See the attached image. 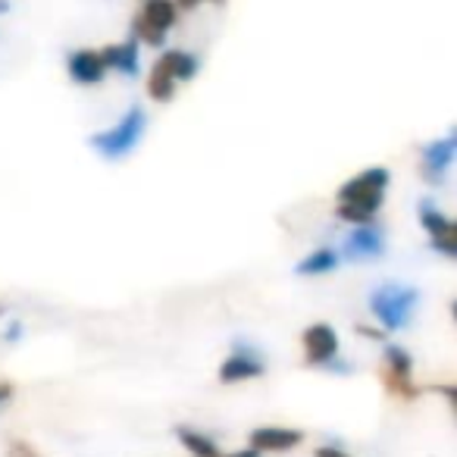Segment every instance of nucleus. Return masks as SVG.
I'll list each match as a JSON object with an SVG mask.
<instances>
[{"label": "nucleus", "mask_w": 457, "mask_h": 457, "mask_svg": "<svg viewBox=\"0 0 457 457\" xmlns=\"http://www.w3.org/2000/svg\"><path fill=\"white\" fill-rule=\"evenodd\" d=\"M220 457H261L254 448H245V451H236V454H220Z\"/></svg>", "instance_id": "4be33fe9"}, {"label": "nucleus", "mask_w": 457, "mask_h": 457, "mask_svg": "<svg viewBox=\"0 0 457 457\" xmlns=\"http://www.w3.org/2000/svg\"><path fill=\"white\" fill-rule=\"evenodd\" d=\"M172 4L182 10H195V7H201V4H207V0H172ZM210 4H220V0H210Z\"/></svg>", "instance_id": "6ab92c4d"}, {"label": "nucleus", "mask_w": 457, "mask_h": 457, "mask_svg": "<svg viewBox=\"0 0 457 457\" xmlns=\"http://www.w3.org/2000/svg\"><path fill=\"white\" fill-rule=\"evenodd\" d=\"M176 13H179V7L172 0H145V10H141L132 22L135 38L151 47H163L166 32L176 26Z\"/></svg>", "instance_id": "20e7f679"}, {"label": "nucleus", "mask_w": 457, "mask_h": 457, "mask_svg": "<svg viewBox=\"0 0 457 457\" xmlns=\"http://www.w3.org/2000/svg\"><path fill=\"white\" fill-rule=\"evenodd\" d=\"M160 70H166V76L172 79V82H188V79H195L197 72V57L188 51H163L157 60Z\"/></svg>", "instance_id": "ddd939ff"}, {"label": "nucleus", "mask_w": 457, "mask_h": 457, "mask_svg": "<svg viewBox=\"0 0 457 457\" xmlns=\"http://www.w3.org/2000/svg\"><path fill=\"white\" fill-rule=\"evenodd\" d=\"M10 451H13V457H35V451H29V448H26V445H22V442H16L13 448H10Z\"/></svg>", "instance_id": "412c9836"}, {"label": "nucleus", "mask_w": 457, "mask_h": 457, "mask_svg": "<svg viewBox=\"0 0 457 457\" xmlns=\"http://www.w3.org/2000/svg\"><path fill=\"white\" fill-rule=\"evenodd\" d=\"M4 10H7V0H0V13H4Z\"/></svg>", "instance_id": "5701e85b"}, {"label": "nucleus", "mask_w": 457, "mask_h": 457, "mask_svg": "<svg viewBox=\"0 0 457 457\" xmlns=\"http://www.w3.org/2000/svg\"><path fill=\"white\" fill-rule=\"evenodd\" d=\"M66 70H70V79L76 85H97V82H104V76H107V66H104V60H101V51L70 54Z\"/></svg>", "instance_id": "9b49d317"}, {"label": "nucleus", "mask_w": 457, "mask_h": 457, "mask_svg": "<svg viewBox=\"0 0 457 457\" xmlns=\"http://www.w3.org/2000/svg\"><path fill=\"white\" fill-rule=\"evenodd\" d=\"M454 151H457V135H445V138H438L423 147V179L426 182H436V185L442 182L451 160H454Z\"/></svg>", "instance_id": "6e6552de"}, {"label": "nucleus", "mask_w": 457, "mask_h": 457, "mask_svg": "<svg viewBox=\"0 0 457 457\" xmlns=\"http://www.w3.org/2000/svg\"><path fill=\"white\" fill-rule=\"evenodd\" d=\"M10 398H13V386H10V382H0V404H7Z\"/></svg>", "instance_id": "aec40b11"}, {"label": "nucleus", "mask_w": 457, "mask_h": 457, "mask_svg": "<svg viewBox=\"0 0 457 457\" xmlns=\"http://www.w3.org/2000/svg\"><path fill=\"white\" fill-rule=\"evenodd\" d=\"M257 376H263V361L248 348H236L220 367V382H226V386L228 382L257 379Z\"/></svg>", "instance_id": "1a4fd4ad"}, {"label": "nucleus", "mask_w": 457, "mask_h": 457, "mask_svg": "<svg viewBox=\"0 0 457 457\" xmlns=\"http://www.w3.org/2000/svg\"><path fill=\"white\" fill-rule=\"evenodd\" d=\"M101 60L107 70H116V72H122V76H135V72H138V47H135V38L122 41V45L104 47Z\"/></svg>", "instance_id": "f8f14e48"}, {"label": "nucleus", "mask_w": 457, "mask_h": 457, "mask_svg": "<svg viewBox=\"0 0 457 457\" xmlns=\"http://www.w3.org/2000/svg\"><path fill=\"white\" fill-rule=\"evenodd\" d=\"M176 436H179V442H182L185 448H188L195 457H220V454H222V451H220V445H216L213 438H210V436H204V432L188 429V426H179V429H176Z\"/></svg>", "instance_id": "4468645a"}, {"label": "nucleus", "mask_w": 457, "mask_h": 457, "mask_svg": "<svg viewBox=\"0 0 457 457\" xmlns=\"http://www.w3.org/2000/svg\"><path fill=\"white\" fill-rule=\"evenodd\" d=\"M338 267V254L332 248H317L313 254H307L304 261L298 263L301 276H326Z\"/></svg>", "instance_id": "2eb2a0df"}, {"label": "nucleus", "mask_w": 457, "mask_h": 457, "mask_svg": "<svg viewBox=\"0 0 457 457\" xmlns=\"http://www.w3.org/2000/svg\"><path fill=\"white\" fill-rule=\"evenodd\" d=\"M0 313H4V307H0Z\"/></svg>", "instance_id": "b1692460"}, {"label": "nucleus", "mask_w": 457, "mask_h": 457, "mask_svg": "<svg viewBox=\"0 0 457 457\" xmlns=\"http://www.w3.org/2000/svg\"><path fill=\"white\" fill-rule=\"evenodd\" d=\"M304 442V432L288 429V426H261L251 432V448L261 451H292Z\"/></svg>", "instance_id": "9d476101"}, {"label": "nucleus", "mask_w": 457, "mask_h": 457, "mask_svg": "<svg viewBox=\"0 0 457 457\" xmlns=\"http://www.w3.org/2000/svg\"><path fill=\"white\" fill-rule=\"evenodd\" d=\"M386 251V238H382L379 228L370 222V226H354L345 236V254L351 261H376Z\"/></svg>", "instance_id": "0eeeda50"}, {"label": "nucleus", "mask_w": 457, "mask_h": 457, "mask_svg": "<svg viewBox=\"0 0 457 457\" xmlns=\"http://www.w3.org/2000/svg\"><path fill=\"white\" fill-rule=\"evenodd\" d=\"M420 222L423 228L429 232L432 238V248L445 257H457V242H454V222L451 216H445L442 210L436 207L432 201H423L420 204Z\"/></svg>", "instance_id": "39448f33"}, {"label": "nucleus", "mask_w": 457, "mask_h": 457, "mask_svg": "<svg viewBox=\"0 0 457 457\" xmlns=\"http://www.w3.org/2000/svg\"><path fill=\"white\" fill-rule=\"evenodd\" d=\"M388 182H392V176H388L386 166H373V170L357 172L354 179H348L338 188L336 216L351 222V226H370L376 220V213H379L382 195H386Z\"/></svg>", "instance_id": "f257e3e1"}, {"label": "nucleus", "mask_w": 457, "mask_h": 457, "mask_svg": "<svg viewBox=\"0 0 457 457\" xmlns=\"http://www.w3.org/2000/svg\"><path fill=\"white\" fill-rule=\"evenodd\" d=\"M145 126H147L145 110H141V107H129L126 113H122V120L116 122L113 129L91 135V147H95L101 157L120 160V157H126V154L135 151V145H138L141 135H145Z\"/></svg>", "instance_id": "f03ea898"}, {"label": "nucleus", "mask_w": 457, "mask_h": 457, "mask_svg": "<svg viewBox=\"0 0 457 457\" xmlns=\"http://www.w3.org/2000/svg\"><path fill=\"white\" fill-rule=\"evenodd\" d=\"M172 91H176V82H172V79L166 76V70H160V66L154 63L151 79H147V95H151L154 101L166 104L172 97Z\"/></svg>", "instance_id": "dca6fc26"}, {"label": "nucleus", "mask_w": 457, "mask_h": 457, "mask_svg": "<svg viewBox=\"0 0 457 457\" xmlns=\"http://www.w3.org/2000/svg\"><path fill=\"white\" fill-rule=\"evenodd\" d=\"M417 301H420L417 288L382 286L370 295V311H373V317L379 320L382 329H404L413 307H417Z\"/></svg>", "instance_id": "7ed1b4c3"}, {"label": "nucleus", "mask_w": 457, "mask_h": 457, "mask_svg": "<svg viewBox=\"0 0 457 457\" xmlns=\"http://www.w3.org/2000/svg\"><path fill=\"white\" fill-rule=\"evenodd\" d=\"M386 373L392 376H411L413 373V361L401 345H386Z\"/></svg>", "instance_id": "f3484780"}, {"label": "nucleus", "mask_w": 457, "mask_h": 457, "mask_svg": "<svg viewBox=\"0 0 457 457\" xmlns=\"http://www.w3.org/2000/svg\"><path fill=\"white\" fill-rule=\"evenodd\" d=\"M301 345H304V361L313 367H326L338 357V332L329 323H313L311 329H304Z\"/></svg>", "instance_id": "423d86ee"}, {"label": "nucleus", "mask_w": 457, "mask_h": 457, "mask_svg": "<svg viewBox=\"0 0 457 457\" xmlns=\"http://www.w3.org/2000/svg\"><path fill=\"white\" fill-rule=\"evenodd\" d=\"M313 457H348L342 448H332V445H323V448L313 451Z\"/></svg>", "instance_id": "a211bd4d"}]
</instances>
